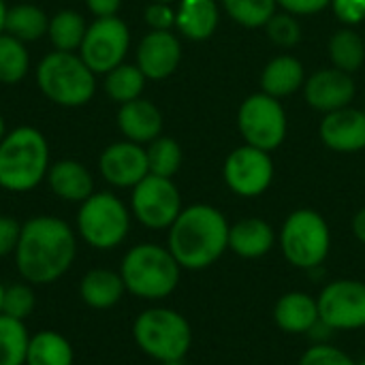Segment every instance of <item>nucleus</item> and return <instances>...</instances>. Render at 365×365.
<instances>
[{"label": "nucleus", "instance_id": "9d476101", "mask_svg": "<svg viewBox=\"0 0 365 365\" xmlns=\"http://www.w3.org/2000/svg\"><path fill=\"white\" fill-rule=\"evenodd\" d=\"M182 210V195L171 178L148 173L130 192V214L145 229H169Z\"/></svg>", "mask_w": 365, "mask_h": 365}, {"label": "nucleus", "instance_id": "0eeeda50", "mask_svg": "<svg viewBox=\"0 0 365 365\" xmlns=\"http://www.w3.org/2000/svg\"><path fill=\"white\" fill-rule=\"evenodd\" d=\"M278 242L287 263L312 272L321 267L331 252V229L319 212L302 207L287 216Z\"/></svg>", "mask_w": 365, "mask_h": 365}, {"label": "nucleus", "instance_id": "7ed1b4c3", "mask_svg": "<svg viewBox=\"0 0 365 365\" xmlns=\"http://www.w3.org/2000/svg\"><path fill=\"white\" fill-rule=\"evenodd\" d=\"M49 167V143L38 128L17 126L0 141V188L6 192L34 190Z\"/></svg>", "mask_w": 365, "mask_h": 365}, {"label": "nucleus", "instance_id": "7c9ffc66", "mask_svg": "<svg viewBox=\"0 0 365 365\" xmlns=\"http://www.w3.org/2000/svg\"><path fill=\"white\" fill-rule=\"evenodd\" d=\"M30 334L24 321L0 314V365H26Z\"/></svg>", "mask_w": 365, "mask_h": 365}, {"label": "nucleus", "instance_id": "9b49d317", "mask_svg": "<svg viewBox=\"0 0 365 365\" xmlns=\"http://www.w3.org/2000/svg\"><path fill=\"white\" fill-rule=\"evenodd\" d=\"M128 49H130V30L124 19L113 15V17H94V21L88 24L83 43L77 53L96 75H105L126 60Z\"/></svg>", "mask_w": 365, "mask_h": 365}, {"label": "nucleus", "instance_id": "a18cd8bd", "mask_svg": "<svg viewBox=\"0 0 365 365\" xmlns=\"http://www.w3.org/2000/svg\"><path fill=\"white\" fill-rule=\"evenodd\" d=\"M2 297H4V284L0 282V314H2Z\"/></svg>", "mask_w": 365, "mask_h": 365}, {"label": "nucleus", "instance_id": "72a5a7b5", "mask_svg": "<svg viewBox=\"0 0 365 365\" xmlns=\"http://www.w3.org/2000/svg\"><path fill=\"white\" fill-rule=\"evenodd\" d=\"M36 306V297L32 291V284L28 282H17L11 287H4V297H2V314L26 321Z\"/></svg>", "mask_w": 365, "mask_h": 365}, {"label": "nucleus", "instance_id": "5701e85b", "mask_svg": "<svg viewBox=\"0 0 365 365\" xmlns=\"http://www.w3.org/2000/svg\"><path fill=\"white\" fill-rule=\"evenodd\" d=\"M216 0H180L175 9V28L190 41H207L218 28Z\"/></svg>", "mask_w": 365, "mask_h": 365}, {"label": "nucleus", "instance_id": "4c0bfd02", "mask_svg": "<svg viewBox=\"0 0 365 365\" xmlns=\"http://www.w3.org/2000/svg\"><path fill=\"white\" fill-rule=\"evenodd\" d=\"M19 233H21V222H17L11 216L0 214V259H4L9 255H15Z\"/></svg>", "mask_w": 365, "mask_h": 365}, {"label": "nucleus", "instance_id": "c9c22d12", "mask_svg": "<svg viewBox=\"0 0 365 365\" xmlns=\"http://www.w3.org/2000/svg\"><path fill=\"white\" fill-rule=\"evenodd\" d=\"M299 365H357L353 357H349L342 349L334 344H312L302 357Z\"/></svg>", "mask_w": 365, "mask_h": 365}, {"label": "nucleus", "instance_id": "09e8293b", "mask_svg": "<svg viewBox=\"0 0 365 365\" xmlns=\"http://www.w3.org/2000/svg\"><path fill=\"white\" fill-rule=\"evenodd\" d=\"M357 365H365V359H364V361H359V364H357Z\"/></svg>", "mask_w": 365, "mask_h": 365}, {"label": "nucleus", "instance_id": "c756f323", "mask_svg": "<svg viewBox=\"0 0 365 365\" xmlns=\"http://www.w3.org/2000/svg\"><path fill=\"white\" fill-rule=\"evenodd\" d=\"M30 71V51L24 41L2 32L0 34V83L15 86Z\"/></svg>", "mask_w": 365, "mask_h": 365}, {"label": "nucleus", "instance_id": "c03bdc74", "mask_svg": "<svg viewBox=\"0 0 365 365\" xmlns=\"http://www.w3.org/2000/svg\"><path fill=\"white\" fill-rule=\"evenodd\" d=\"M9 130H6V124H4V118H2V113H0V141L4 139V135H6Z\"/></svg>", "mask_w": 365, "mask_h": 365}, {"label": "nucleus", "instance_id": "dca6fc26", "mask_svg": "<svg viewBox=\"0 0 365 365\" xmlns=\"http://www.w3.org/2000/svg\"><path fill=\"white\" fill-rule=\"evenodd\" d=\"M306 103L323 113L349 107L355 98V81L351 73L340 68H321L304 83Z\"/></svg>", "mask_w": 365, "mask_h": 365}, {"label": "nucleus", "instance_id": "412c9836", "mask_svg": "<svg viewBox=\"0 0 365 365\" xmlns=\"http://www.w3.org/2000/svg\"><path fill=\"white\" fill-rule=\"evenodd\" d=\"M278 237L263 218H242L229 227V250L240 259H261L269 255Z\"/></svg>", "mask_w": 365, "mask_h": 365}, {"label": "nucleus", "instance_id": "4be33fe9", "mask_svg": "<svg viewBox=\"0 0 365 365\" xmlns=\"http://www.w3.org/2000/svg\"><path fill=\"white\" fill-rule=\"evenodd\" d=\"M126 293L120 272L111 269H90L79 282V297L92 310H109L122 302Z\"/></svg>", "mask_w": 365, "mask_h": 365}, {"label": "nucleus", "instance_id": "bb28decb", "mask_svg": "<svg viewBox=\"0 0 365 365\" xmlns=\"http://www.w3.org/2000/svg\"><path fill=\"white\" fill-rule=\"evenodd\" d=\"M88 24L75 9H62L49 17L47 38L56 51H79Z\"/></svg>", "mask_w": 365, "mask_h": 365}, {"label": "nucleus", "instance_id": "e433bc0d", "mask_svg": "<svg viewBox=\"0 0 365 365\" xmlns=\"http://www.w3.org/2000/svg\"><path fill=\"white\" fill-rule=\"evenodd\" d=\"M143 19L150 30H173L175 28V9L167 2H150L143 11Z\"/></svg>", "mask_w": 365, "mask_h": 365}, {"label": "nucleus", "instance_id": "2eb2a0df", "mask_svg": "<svg viewBox=\"0 0 365 365\" xmlns=\"http://www.w3.org/2000/svg\"><path fill=\"white\" fill-rule=\"evenodd\" d=\"M135 58V64L148 79L160 81L178 71L182 60V43L171 30H150L139 41Z\"/></svg>", "mask_w": 365, "mask_h": 365}, {"label": "nucleus", "instance_id": "a19ab883", "mask_svg": "<svg viewBox=\"0 0 365 365\" xmlns=\"http://www.w3.org/2000/svg\"><path fill=\"white\" fill-rule=\"evenodd\" d=\"M86 6L94 17H113L122 9V0H86Z\"/></svg>", "mask_w": 365, "mask_h": 365}, {"label": "nucleus", "instance_id": "f03ea898", "mask_svg": "<svg viewBox=\"0 0 365 365\" xmlns=\"http://www.w3.org/2000/svg\"><path fill=\"white\" fill-rule=\"evenodd\" d=\"M229 227L220 210L207 203L188 205L167 229V248L182 269H207L229 250Z\"/></svg>", "mask_w": 365, "mask_h": 365}, {"label": "nucleus", "instance_id": "aec40b11", "mask_svg": "<svg viewBox=\"0 0 365 365\" xmlns=\"http://www.w3.org/2000/svg\"><path fill=\"white\" fill-rule=\"evenodd\" d=\"M49 190L68 203H83L94 192V178L86 165L75 158H62L47 171Z\"/></svg>", "mask_w": 365, "mask_h": 365}, {"label": "nucleus", "instance_id": "cd10ccee", "mask_svg": "<svg viewBox=\"0 0 365 365\" xmlns=\"http://www.w3.org/2000/svg\"><path fill=\"white\" fill-rule=\"evenodd\" d=\"M145 81H148V77L141 73V68L137 64L122 62L120 66L105 73L103 90L113 103L124 105L135 98H141L143 90H145Z\"/></svg>", "mask_w": 365, "mask_h": 365}, {"label": "nucleus", "instance_id": "423d86ee", "mask_svg": "<svg viewBox=\"0 0 365 365\" xmlns=\"http://www.w3.org/2000/svg\"><path fill=\"white\" fill-rule=\"evenodd\" d=\"M133 338L139 351L158 364L184 361L192 346V327L178 310L154 306L135 319Z\"/></svg>", "mask_w": 365, "mask_h": 365}, {"label": "nucleus", "instance_id": "ea45409f", "mask_svg": "<svg viewBox=\"0 0 365 365\" xmlns=\"http://www.w3.org/2000/svg\"><path fill=\"white\" fill-rule=\"evenodd\" d=\"M278 6H282L287 13L291 15H314V13H321L325 11L331 0H276Z\"/></svg>", "mask_w": 365, "mask_h": 365}, {"label": "nucleus", "instance_id": "c85d7f7f", "mask_svg": "<svg viewBox=\"0 0 365 365\" xmlns=\"http://www.w3.org/2000/svg\"><path fill=\"white\" fill-rule=\"evenodd\" d=\"M329 58L334 62L336 68L344 71V73H355L364 66L365 62V43L364 38L351 30V28H342L338 30L331 38H329Z\"/></svg>", "mask_w": 365, "mask_h": 365}, {"label": "nucleus", "instance_id": "b1692460", "mask_svg": "<svg viewBox=\"0 0 365 365\" xmlns=\"http://www.w3.org/2000/svg\"><path fill=\"white\" fill-rule=\"evenodd\" d=\"M306 75H304V64L295 56H276L269 60L261 73V92L274 96V98H284L295 94L299 88H304Z\"/></svg>", "mask_w": 365, "mask_h": 365}, {"label": "nucleus", "instance_id": "f3484780", "mask_svg": "<svg viewBox=\"0 0 365 365\" xmlns=\"http://www.w3.org/2000/svg\"><path fill=\"white\" fill-rule=\"evenodd\" d=\"M321 141L334 150L353 154L365 148V111L355 107H342L325 113L319 126Z\"/></svg>", "mask_w": 365, "mask_h": 365}, {"label": "nucleus", "instance_id": "58836bf2", "mask_svg": "<svg viewBox=\"0 0 365 365\" xmlns=\"http://www.w3.org/2000/svg\"><path fill=\"white\" fill-rule=\"evenodd\" d=\"M329 6L334 9L336 17L346 26H355L365 19V0H331Z\"/></svg>", "mask_w": 365, "mask_h": 365}, {"label": "nucleus", "instance_id": "1a4fd4ad", "mask_svg": "<svg viewBox=\"0 0 365 365\" xmlns=\"http://www.w3.org/2000/svg\"><path fill=\"white\" fill-rule=\"evenodd\" d=\"M237 128L248 145L274 152L287 137V111L278 98L265 92L250 94L240 105Z\"/></svg>", "mask_w": 365, "mask_h": 365}, {"label": "nucleus", "instance_id": "473e14b6", "mask_svg": "<svg viewBox=\"0 0 365 365\" xmlns=\"http://www.w3.org/2000/svg\"><path fill=\"white\" fill-rule=\"evenodd\" d=\"M229 17L244 28H265L278 9L276 0H222Z\"/></svg>", "mask_w": 365, "mask_h": 365}, {"label": "nucleus", "instance_id": "8fccbe9b", "mask_svg": "<svg viewBox=\"0 0 365 365\" xmlns=\"http://www.w3.org/2000/svg\"><path fill=\"white\" fill-rule=\"evenodd\" d=\"M364 111H365V103H364Z\"/></svg>", "mask_w": 365, "mask_h": 365}, {"label": "nucleus", "instance_id": "79ce46f5", "mask_svg": "<svg viewBox=\"0 0 365 365\" xmlns=\"http://www.w3.org/2000/svg\"><path fill=\"white\" fill-rule=\"evenodd\" d=\"M353 235L357 237V242H361L365 246V207H361L355 216H353Z\"/></svg>", "mask_w": 365, "mask_h": 365}, {"label": "nucleus", "instance_id": "ddd939ff", "mask_svg": "<svg viewBox=\"0 0 365 365\" xmlns=\"http://www.w3.org/2000/svg\"><path fill=\"white\" fill-rule=\"evenodd\" d=\"M222 178L231 192L244 199H255L272 186L274 160L269 152L244 143L227 156Z\"/></svg>", "mask_w": 365, "mask_h": 365}, {"label": "nucleus", "instance_id": "4468645a", "mask_svg": "<svg viewBox=\"0 0 365 365\" xmlns=\"http://www.w3.org/2000/svg\"><path fill=\"white\" fill-rule=\"evenodd\" d=\"M98 171L109 186L135 188L150 173L145 148L128 139L115 141L101 152Z\"/></svg>", "mask_w": 365, "mask_h": 365}, {"label": "nucleus", "instance_id": "de8ad7c7", "mask_svg": "<svg viewBox=\"0 0 365 365\" xmlns=\"http://www.w3.org/2000/svg\"><path fill=\"white\" fill-rule=\"evenodd\" d=\"M150 2H167V4H173L175 0H150Z\"/></svg>", "mask_w": 365, "mask_h": 365}, {"label": "nucleus", "instance_id": "20e7f679", "mask_svg": "<svg viewBox=\"0 0 365 365\" xmlns=\"http://www.w3.org/2000/svg\"><path fill=\"white\" fill-rule=\"evenodd\" d=\"M120 276L126 293L139 299L156 302L169 297L178 289L182 267L167 246L143 242L124 255Z\"/></svg>", "mask_w": 365, "mask_h": 365}, {"label": "nucleus", "instance_id": "2f4dec72", "mask_svg": "<svg viewBox=\"0 0 365 365\" xmlns=\"http://www.w3.org/2000/svg\"><path fill=\"white\" fill-rule=\"evenodd\" d=\"M148 154V169L152 175H160V178H171L180 171L182 167V148L175 139L171 137H156L154 141L148 143L145 148Z\"/></svg>", "mask_w": 365, "mask_h": 365}, {"label": "nucleus", "instance_id": "f704fd0d", "mask_svg": "<svg viewBox=\"0 0 365 365\" xmlns=\"http://www.w3.org/2000/svg\"><path fill=\"white\" fill-rule=\"evenodd\" d=\"M265 32L269 36V41L278 47H295L302 41V26L297 21L295 15L282 11V13H274L272 19L265 24Z\"/></svg>", "mask_w": 365, "mask_h": 365}, {"label": "nucleus", "instance_id": "6ab92c4d", "mask_svg": "<svg viewBox=\"0 0 365 365\" xmlns=\"http://www.w3.org/2000/svg\"><path fill=\"white\" fill-rule=\"evenodd\" d=\"M118 128L133 143H150L163 133V113L148 98H135L120 105L118 109Z\"/></svg>", "mask_w": 365, "mask_h": 365}, {"label": "nucleus", "instance_id": "39448f33", "mask_svg": "<svg viewBox=\"0 0 365 365\" xmlns=\"http://www.w3.org/2000/svg\"><path fill=\"white\" fill-rule=\"evenodd\" d=\"M36 86L58 107H83L96 94V73L77 51H49L34 71Z\"/></svg>", "mask_w": 365, "mask_h": 365}, {"label": "nucleus", "instance_id": "f257e3e1", "mask_svg": "<svg viewBox=\"0 0 365 365\" xmlns=\"http://www.w3.org/2000/svg\"><path fill=\"white\" fill-rule=\"evenodd\" d=\"M77 257V235L62 218L34 216L21 222L15 265L28 284L60 280Z\"/></svg>", "mask_w": 365, "mask_h": 365}, {"label": "nucleus", "instance_id": "f8f14e48", "mask_svg": "<svg viewBox=\"0 0 365 365\" xmlns=\"http://www.w3.org/2000/svg\"><path fill=\"white\" fill-rule=\"evenodd\" d=\"M319 317L331 331H357L365 327V282L338 278L317 295Z\"/></svg>", "mask_w": 365, "mask_h": 365}, {"label": "nucleus", "instance_id": "393cba45", "mask_svg": "<svg viewBox=\"0 0 365 365\" xmlns=\"http://www.w3.org/2000/svg\"><path fill=\"white\" fill-rule=\"evenodd\" d=\"M49 30V15L36 6V4H15L9 6L6 11V21H4V32L24 41V43H34L47 36Z\"/></svg>", "mask_w": 365, "mask_h": 365}, {"label": "nucleus", "instance_id": "37998d69", "mask_svg": "<svg viewBox=\"0 0 365 365\" xmlns=\"http://www.w3.org/2000/svg\"><path fill=\"white\" fill-rule=\"evenodd\" d=\"M6 11H9V6H6V2H4V0H0V34L4 32V21H6Z\"/></svg>", "mask_w": 365, "mask_h": 365}, {"label": "nucleus", "instance_id": "a878e982", "mask_svg": "<svg viewBox=\"0 0 365 365\" xmlns=\"http://www.w3.org/2000/svg\"><path fill=\"white\" fill-rule=\"evenodd\" d=\"M73 346L62 334L45 329L30 336L26 365H73Z\"/></svg>", "mask_w": 365, "mask_h": 365}, {"label": "nucleus", "instance_id": "a211bd4d", "mask_svg": "<svg viewBox=\"0 0 365 365\" xmlns=\"http://www.w3.org/2000/svg\"><path fill=\"white\" fill-rule=\"evenodd\" d=\"M274 323L278 329L291 336H308L321 321L317 297L304 291H289L274 304Z\"/></svg>", "mask_w": 365, "mask_h": 365}, {"label": "nucleus", "instance_id": "49530a36", "mask_svg": "<svg viewBox=\"0 0 365 365\" xmlns=\"http://www.w3.org/2000/svg\"><path fill=\"white\" fill-rule=\"evenodd\" d=\"M158 365H184V361H167V364H158Z\"/></svg>", "mask_w": 365, "mask_h": 365}, {"label": "nucleus", "instance_id": "6e6552de", "mask_svg": "<svg viewBox=\"0 0 365 365\" xmlns=\"http://www.w3.org/2000/svg\"><path fill=\"white\" fill-rule=\"evenodd\" d=\"M130 210L124 201L109 192H92L77 210V233L94 250L118 248L130 231Z\"/></svg>", "mask_w": 365, "mask_h": 365}]
</instances>
